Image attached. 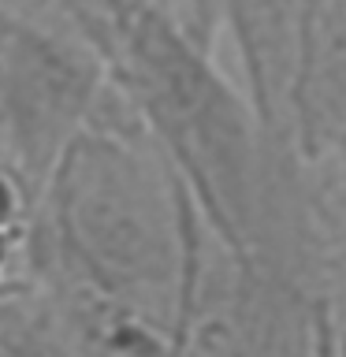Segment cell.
<instances>
[{"label":"cell","instance_id":"1","mask_svg":"<svg viewBox=\"0 0 346 357\" xmlns=\"http://www.w3.org/2000/svg\"><path fill=\"white\" fill-rule=\"evenodd\" d=\"M60 216L100 283L167 320L183 305L190 242L160 178L116 142H82L60 178Z\"/></svg>","mask_w":346,"mask_h":357},{"label":"cell","instance_id":"2","mask_svg":"<svg viewBox=\"0 0 346 357\" xmlns=\"http://www.w3.org/2000/svg\"><path fill=\"white\" fill-rule=\"evenodd\" d=\"M290 142L346 167V0H313L290 89Z\"/></svg>","mask_w":346,"mask_h":357},{"label":"cell","instance_id":"3","mask_svg":"<svg viewBox=\"0 0 346 357\" xmlns=\"http://www.w3.org/2000/svg\"><path fill=\"white\" fill-rule=\"evenodd\" d=\"M309 4L313 0H223L242 56L250 105L264 130L279 142H290V89Z\"/></svg>","mask_w":346,"mask_h":357},{"label":"cell","instance_id":"4","mask_svg":"<svg viewBox=\"0 0 346 357\" xmlns=\"http://www.w3.org/2000/svg\"><path fill=\"white\" fill-rule=\"evenodd\" d=\"M324 357H346V290H343L339 312H335V324H331V342H328V354H324Z\"/></svg>","mask_w":346,"mask_h":357},{"label":"cell","instance_id":"5","mask_svg":"<svg viewBox=\"0 0 346 357\" xmlns=\"http://www.w3.org/2000/svg\"><path fill=\"white\" fill-rule=\"evenodd\" d=\"M0 357H22V354H19V346L11 342L8 335H0Z\"/></svg>","mask_w":346,"mask_h":357},{"label":"cell","instance_id":"6","mask_svg":"<svg viewBox=\"0 0 346 357\" xmlns=\"http://www.w3.org/2000/svg\"><path fill=\"white\" fill-rule=\"evenodd\" d=\"M4 212H8V190L0 186V220H4Z\"/></svg>","mask_w":346,"mask_h":357}]
</instances>
